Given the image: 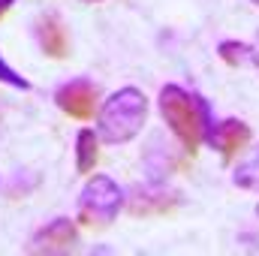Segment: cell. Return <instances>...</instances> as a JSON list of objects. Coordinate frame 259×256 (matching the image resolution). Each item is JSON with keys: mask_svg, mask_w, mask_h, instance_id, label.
I'll use <instances>...</instances> for the list:
<instances>
[{"mask_svg": "<svg viewBox=\"0 0 259 256\" xmlns=\"http://www.w3.org/2000/svg\"><path fill=\"white\" fill-rule=\"evenodd\" d=\"M97 157H100V133L94 130H81L78 139H75V169L84 175L97 166Z\"/></svg>", "mask_w": 259, "mask_h": 256, "instance_id": "9", "label": "cell"}, {"mask_svg": "<svg viewBox=\"0 0 259 256\" xmlns=\"http://www.w3.org/2000/svg\"><path fill=\"white\" fill-rule=\"evenodd\" d=\"M0 81H6V84H12V88H18V91H30V81H27L24 75H18L3 58H0Z\"/></svg>", "mask_w": 259, "mask_h": 256, "instance_id": "12", "label": "cell"}, {"mask_svg": "<svg viewBox=\"0 0 259 256\" xmlns=\"http://www.w3.org/2000/svg\"><path fill=\"white\" fill-rule=\"evenodd\" d=\"M145 121H148V97L139 88H121L103 103L97 133L109 145H124L133 136H139Z\"/></svg>", "mask_w": 259, "mask_h": 256, "instance_id": "2", "label": "cell"}, {"mask_svg": "<svg viewBox=\"0 0 259 256\" xmlns=\"http://www.w3.org/2000/svg\"><path fill=\"white\" fill-rule=\"evenodd\" d=\"M36 36H39V46L49 58H66L69 55V36H66V27L55 18V15H46L39 24H36Z\"/></svg>", "mask_w": 259, "mask_h": 256, "instance_id": "8", "label": "cell"}, {"mask_svg": "<svg viewBox=\"0 0 259 256\" xmlns=\"http://www.w3.org/2000/svg\"><path fill=\"white\" fill-rule=\"evenodd\" d=\"M232 184L241 190H259V145L235 166L232 172Z\"/></svg>", "mask_w": 259, "mask_h": 256, "instance_id": "10", "label": "cell"}, {"mask_svg": "<svg viewBox=\"0 0 259 256\" xmlns=\"http://www.w3.org/2000/svg\"><path fill=\"white\" fill-rule=\"evenodd\" d=\"M12 6H15V0H0V18H3V15L12 9Z\"/></svg>", "mask_w": 259, "mask_h": 256, "instance_id": "13", "label": "cell"}, {"mask_svg": "<svg viewBox=\"0 0 259 256\" xmlns=\"http://www.w3.org/2000/svg\"><path fill=\"white\" fill-rule=\"evenodd\" d=\"M247 142H250V127H247L244 121H238V118H226V121L217 124L214 145H211V148H217V151L223 154V160H232L235 151H238L241 145H247Z\"/></svg>", "mask_w": 259, "mask_h": 256, "instance_id": "6", "label": "cell"}, {"mask_svg": "<svg viewBox=\"0 0 259 256\" xmlns=\"http://www.w3.org/2000/svg\"><path fill=\"white\" fill-rule=\"evenodd\" d=\"M75 223L66 220V217H58L52 223H46L33 238H30V250H46V253H55V250H64L69 244H75Z\"/></svg>", "mask_w": 259, "mask_h": 256, "instance_id": "5", "label": "cell"}, {"mask_svg": "<svg viewBox=\"0 0 259 256\" xmlns=\"http://www.w3.org/2000/svg\"><path fill=\"white\" fill-rule=\"evenodd\" d=\"M253 3H256V6H259V0H253Z\"/></svg>", "mask_w": 259, "mask_h": 256, "instance_id": "16", "label": "cell"}, {"mask_svg": "<svg viewBox=\"0 0 259 256\" xmlns=\"http://www.w3.org/2000/svg\"><path fill=\"white\" fill-rule=\"evenodd\" d=\"M256 217H259V205H256Z\"/></svg>", "mask_w": 259, "mask_h": 256, "instance_id": "15", "label": "cell"}, {"mask_svg": "<svg viewBox=\"0 0 259 256\" xmlns=\"http://www.w3.org/2000/svg\"><path fill=\"white\" fill-rule=\"evenodd\" d=\"M217 55L232 66H244V64H250V61H256V52H253L250 46H244V42H235V39L220 42V46H217Z\"/></svg>", "mask_w": 259, "mask_h": 256, "instance_id": "11", "label": "cell"}, {"mask_svg": "<svg viewBox=\"0 0 259 256\" xmlns=\"http://www.w3.org/2000/svg\"><path fill=\"white\" fill-rule=\"evenodd\" d=\"M88 3H100V0H88Z\"/></svg>", "mask_w": 259, "mask_h": 256, "instance_id": "14", "label": "cell"}, {"mask_svg": "<svg viewBox=\"0 0 259 256\" xmlns=\"http://www.w3.org/2000/svg\"><path fill=\"white\" fill-rule=\"evenodd\" d=\"M124 208V190L109 178L97 175L84 184L78 196V220L84 226H109Z\"/></svg>", "mask_w": 259, "mask_h": 256, "instance_id": "3", "label": "cell"}, {"mask_svg": "<svg viewBox=\"0 0 259 256\" xmlns=\"http://www.w3.org/2000/svg\"><path fill=\"white\" fill-rule=\"evenodd\" d=\"M178 202V193L166 190L163 184H142L139 190L133 193V199H130V211L133 214H151V211H163V208H169V205H175Z\"/></svg>", "mask_w": 259, "mask_h": 256, "instance_id": "7", "label": "cell"}, {"mask_svg": "<svg viewBox=\"0 0 259 256\" xmlns=\"http://www.w3.org/2000/svg\"><path fill=\"white\" fill-rule=\"evenodd\" d=\"M160 115L163 121L169 124V130L175 133V139L193 154L196 148L205 142V145H214V133L217 124L211 118V106L208 100H202L199 94H190L187 88L181 84H166L160 91Z\"/></svg>", "mask_w": 259, "mask_h": 256, "instance_id": "1", "label": "cell"}, {"mask_svg": "<svg viewBox=\"0 0 259 256\" xmlns=\"http://www.w3.org/2000/svg\"><path fill=\"white\" fill-rule=\"evenodd\" d=\"M55 103L69 118H91L97 112V88L88 78H72L55 91Z\"/></svg>", "mask_w": 259, "mask_h": 256, "instance_id": "4", "label": "cell"}]
</instances>
